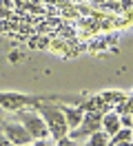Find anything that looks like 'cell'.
<instances>
[{"label": "cell", "instance_id": "6da1fadb", "mask_svg": "<svg viewBox=\"0 0 133 146\" xmlns=\"http://www.w3.org/2000/svg\"><path fill=\"white\" fill-rule=\"evenodd\" d=\"M42 115H44V124H49L47 128H51L53 137H64L67 133V122H64V115H62L60 109H53V106H42Z\"/></svg>", "mask_w": 133, "mask_h": 146}, {"label": "cell", "instance_id": "7a4b0ae2", "mask_svg": "<svg viewBox=\"0 0 133 146\" xmlns=\"http://www.w3.org/2000/svg\"><path fill=\"white\" fill-rule=\"evenodd\" d=\"M20 119L25 122V128L27 133L31 137H47V133H49V128H47V124H44L42 117H38V115H31V113H20Z\"/></svg>", "mask_w": 133, "mask_h": 146}, {"label": "cell", "instance_id": "3957f363", "mask_svg": "<svg viewBox=\"0 0 133 146\" xmlns=\"http://www.w3.org/2000/svg\"><path fill=\"white\" fill-rule=\"evenodd\" d=\"M5 135H7V139L13 142V144H29V142H31V135L27 133V128L16 126V124H5Z\"/></svg>", "mask_w": 133, "mask_h": 146}, {"label": "cell", "instance_id": "277c9868", "mask_svg": "<svg viewBox=\"0 0 133 146\" xmlns=\"http://www.w3.org/2000/svg\"><path fill=\"white\" fill-rule=\"evenodd\" d=\"M100 124H104V133L106 135H115L120 131V115L118 113H109L100 119Z\"/></svg>", "mask_w": 133, "mask_h": 146}, {"label": "cell", "instance_id": "5b68a950", "mask_svg": "<svg viewBox=\"0 0 133 146\" xmlns=\"http://www.w3.org/2000/svg\"><path fill=\"white\" fill-rule=\"evenodd\" d=\"M62 115H64V122H67V126H69V128L80 126V122H82V113L76 111V109H64V111H62Z\"/></svg>", "mask_w": 133, "mask_h": 146}, {"label": "cell", "instance_id": "8992f818", "mask_svg": "<svg viewBox=\"0 0 133 146\" xmlns=\"http://www.w3.org/2000/svg\"><path fill=\"white\" fill-rule=\"evenodd\" d=\"M106 142H109V135H106V133L96 131V133L89 135V146H106Z\"/></svg>", "mask_w": 133, "mask_h": 146}, {"label": "cell", "instance_id": "52a82bcc", "mask_svg": "<svg viewBox=\"0 0 133 146\" xmlns=\"http://www.w3.org/2000/svg\"><path fill=\"white\" fill-rule=\"evenodd\" d=\"M115 139L113 142H126V139H129V142H131V128H124L122 133H120V131H118V133H115Z\"/></svg>", "mask_w": 133, "mask_h": 146}, {"label": "cell", "instance_id": "ba28073f", "mask_svg": "<svg viewBox=\"0 0 133 146\" xmlns=\"http://www.w3.org/2000/svg\"><path fill=\"white\" fill-rule=\"evenodd\" d=\"M58 146H78V142L71 139V137H60V139H58Z\"/></svg>", "mask_w": 133, "mask_h": 146}, {"label": "cell", "instance_id": "9c48e42d", "mask_svg": "<svg viewBox=\"0 0 133 146\" xmlns=\"http://www.w3.org/2000/svg\"><path fill=\"white\" fill-rule=\"evenodd\" d=\"M122 126H124V128H129V126H131V115H129V113H126V115L122 117Z\"/></svg>", "mask_w": 133, "mask_h": 146}, {"label": "cell", "instance_id": "30bf717a", "mask_svg": "<svg viewBox=\"0 0 133 146\" xmlns=\"http://www.w3.org/2000/svg\"><path fill=\"white\" fill-rule=\"evenodd\" d=\"M113 146H131V142L126 139V142H113Z\"/></svg>", "mask_w": 133, "mask_h": 146}, {"label": "cell", "instance_id": "8fae6325", "mask_svg": "<svg viewBox=\"0 0 133 146\" xmlns=\"http://www.w3.org/2000/svg\"><path fill=\"white\" fill-rule=\"evenodd\" d=\"M0 146H11V142L9 139H0Z\"/></svg>", "mask_w": 133, "mask_h": 146}, {"label": "cell", "instance_id": "7c38bea8", "mask_svg": "<svg viewBox=\"0 0 133 146\" xmlns=\"http://www.w3.org/2000/svg\"><path fill=\"white\" fill-rule=\"evenodd\" d=\"M25 146H29V144H25ZM31 146H47V142H38V144H31Z\"/></svg>", "mask_w": 133, "mask_h": 146}, {"label": "cell", "instance_id": "4fadbf2b", "mask_svg": "<svg viewBox=\"0 0 133 146\" xmlns=\"http://www.w3.org/2000/svg\"><path fill=\"white\" fill-rule=\"evenodd\" d=\"M93 2H104V0H93Z\"/></svg>", "mask_w": 133, "mask_h": 146}, {"label": "cell", "instance_id": "5bb4252c", "mask_svg": "<svg viewBox=\"0 0 133 146\" xmlns=\"http://www.w3.org/2000/svg\"><path fill=\"white\" fill-rule=\"evenodd\" d=\"M0 119H2V113H0Z\"/></svg>", "mask_w": 133, "mask_h": 146}]
</instances>
